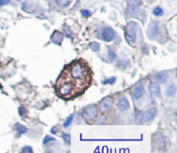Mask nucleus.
I'll return each instance as SVG.
<instances>
[{"mask_svg": "<svg viewBox=\"0 0 177 153\" xmlns=\"http://www.w3.org/2000/svg\"><path fill=\"white\" fill-rule=\"evenodd\" d=\"M91 81L90 72L86 64L81 60L70 64L60 76L56 89L60 96L69 99L73 96L81 94Z\"/></svg>", "mask_w": 177, "mask_h": 153, "instance_id": "obj_1", "label": "nucleus"}, {"mask_svg": "<svg viewBox=\"0 0 177 153\" xmlns=\"http://www.w3.org/2000/svg\"><path fill=\"white\" fill-rule=\"evenodd\" d=\"M136 33H137V23L134 22H130L126 27V34L125 38L128 42H133L136 40Z\"/></svg>", "mask_w": 177, "mask_h": 153, "instance_id": "obj_2", "label": "nucleus"}, {"mask_svg": "<svg viewBox=\"0 0 177 153\" xmlns=\"http://www.w3.org/2000/svg\"><path fill=\"white\" fill-rule=\"evenodd\" d=\"M98 114V109L95 105H89L83 110L82 115L86 121H91L94 119Z\"/></svg>", "mask_w": 177, "mask_h": 153, "instance_id": "obj_3", "label": "nucleus"}, {"mask_svg": "<svg viewBox=\"0 0 177 153\" xmlns=\"http://www.w3.org/2000/svg\"><path fill=\"white\" fill-rule=\"evenodd\" d=\"M156 115H157V109L151 108V109H148L147 111H145L144 113L141 121H143L144 123H149L156 117Z\"/></svg>", "mask_w": 177, "mask_h": 153, "instance_id": "obj_4", "label": "nucleus"}, {"mask_svg": "<svg viewBox=\"0 0 177 153\" xmlns=\"http://www.w3.org/2000/svg\"><path fill=\"white\" fill-rule=\"evenodd\" d=\"M113 98L111 96H106L105 97L101 102H100V109L102 111H108L112 109L113 106Z\"/></svg>", "mask_w": 177, "mask_h": 153, "instance_id": "obj_5", "label": "nucleus"}, {"mask_svg": "<svg viewBox=\"0 0 177 153\" xmlns=\"http://www.w3.org/2000/svg\"><path fill=\"white\" fill-rule=\"evenodd\" d=\"M115 36V32L114 30L112 29V28L110 27H106L103 29V32H102V38L105 41H110L112 40L114 38Z\"/></svg>", "mask_w": 177, "mask_h": 153, "instance_id": "obj_6", "label": "nucleus"}, {"mask_svg": "<svg viewBox=\"0 0 177 153\" xmlns=\"http://www.w3.org/2000/svg\"><path fill=\"white\" fill-rule=\"evenodd\" d=\"M158 33V23L157 22H151V25L148 28V36L151 39H155Z\"/></svg>", "mask_w": 177, "mask_h": 153, "instance_id": "obj_7", "label": "nucleus"}, {"mask_svg": "<svg viewBox=\"0 0 177 153\" xmlns=\"http://www.w3.org/2000/svg\"><path fill=\"white\" fill-rule=\"evenodd\" d=\"M144 86H143V85H138V86H136L134 89H132L131 94H132V96H133L134 99L138 100V99H140V98L143 96V95H144Z\"/></svg>", "mask_w": 177, "mask_h": 153, "instance_id": "obj_8", "label": "nucleus"}, {"mask_svg": "<svg viewBox=\"0 0 177 153\" xmlns=\"http://www.w3.org/2000/svg\"><path fill=\"white\" fill-rule=\"evenodd\" d=\"M149 89L150 92L151 93V95L156 97H160L161 96V91H160V87L159 84L157 82H153L150 84L149 86Z\"/></svg>", "mask_w": 177, "mask_h": 153, "instance_id": "obj_9", "label": "nucleus"}, {"mask_svg": "<svg viewBox=\"0 0 177 153\" xmlns=\"http://www.w3.org/2000/svg\"><path fill=\"white\" fill-rule=\"evenodd\" d=\"M118 107L120 111H125L130 108L129 102H128V100L125 96H122V97L119 98L118 102Z\"/></svg>", "mask_w": 177, "mask_h": 153, "instance_id": "obj_10", "label": "nucleus"}, {"mask_svg": "<svg viewBox=\"0 0 177 153\" xmlns=\"http://www.w3.org/2000/svg\"><path fill=\"white\" fill-rule=\"evenodd\" d=\"M62 40H63V35L61 33L58 32V31H54L51 35V40L54 44L60 45L62 42Z\"/></svg>", "mask_w": 177, "mask_h": 153, "instance_id": "obj_11", "label": "nucleus"}, {"mask_svg": "<svg viewBox=\"0 0 177 153\" xmlns=\"http://www.w3.org/2000/svg\"><path fill=\"white\" fill-rule=\"evenodd\" d=\"M140 2H141V0H128L130 12H133L138 9V7L140 4Z\"/></svg>", "mask_w": 177, "mask_h": 153, "instance_id": "obj_12", "label": "nucleus"}, {"mask_svg": "<svg viewBox=\"0 0 177 153\" xmlns=\"http://www.w3.org/2000/svg\"><path fill=\"white\" fill-rule=\"evenodd\" d=\"M175 92H176V87H175V84H169L168 87H167V89L165 90V94H166V96H169V97H170V96H174L175 95Z\"/></svg>", "mask_w": 177, "mask_h": 153, "instance_id": "obj_13", "label": "nucleus"}, {"mask_svg": "<svg viewBox=\"0 0 177 153\" xmlns=\"http://www.w3.org/2000/svg\"><path fill=\"white\" fill-rule=\"evenodd\" d=\"M156 77H157V79L160 83H164L166 81H167V80H168V77H169V76H168V74H167L166 72H160V73L157 74Z\"/></svg>", "mask_w": 177, "mask_h": 153, "instance_id": "obj_14", "label": "nucleus"}, {"mask_svg": "<svg viewBox=\"0 0 177 153\" xmlns=\"http://www.w3.org/2000/svg\"><path fill=\"white\" fill-rule=\"evenodd\" d=\"M15 129H16V131L19 134H23L27 132L26 127H24L23 125L19 124V123L15 124Z\"/></svg>", "mask_w": 177, "mask_h": 153, "instance_id": "obj_15", "label": "nucleus"}, {"mask_svg": "<svg viewBox=\"0 0 177 153\" xmlns=\"http://www.w3.org/2000/svg\"><path fill=\"white\" fill-rule=\"evenodd\" d=\"M57 4L61 7H67L72 2V0H56Z\"/></svg>", "mask_w": 177, "mask_h": 153, "instance_id": "obj_16", "label": "nucleus"}, {"mask_svg": "<svg viewBox=\"0 0 177 153\" xmlns=\"http://www.w3.org/2000/svg\"><path fill=\"white\" fill-rule=\"evenodd\" d=\"M163 14V10H162V8H160L159 6L156 7L153 10V15L156 16H161Z\"/></svg>", "mask_w": 177, "mask_h": 153, "instance_id": "obj_17", "label": "nucleus"}, {"mask_svg": "<svg viewBox=\"0 0 177 153\" xmlns=\"http://www.w3.org/2000/svg\"><path fill=\"white\" fill-rule=\"evenodd\" d=\"M90 46H91V49H92L93 52H98L99 49H100V46L98 44V42L96 41H93L90 44Z\"/></svg>", "mask_w": 177, "mask_h": 153, "instance_id": "obj_18", "label": "nucleus"}, {"mask_svg": "<svg viewBox=\"0 0 177 153\" xmlns=\"http://www.w3.org/2000/svg\"><path fill=\"white\" fill-rule=\"evenodd\" d=\"M73 115H70L67 119H66L65 122L63 123V127L64 128H66V127H68L70 124H71V122H72L73 121Z\"/></svg>", "mask_w": 177, "mask_h": 153, "instance_id": "obj_19", "label": "nucleus"}, {"mask_svg": "<svg viewBox=\"0 0 177 153\" xmlns=\"http://www.w3.org/2000/svg\"><path fill=\"white\" fill-rule=\"evenodd\" d=\"M63 30H64V32H65V34L67 37H71V35H72V31L70 30V28H69L68 26H64V27H63Z\"/></svg>", "mask_w": 177, "mask_h": 153, "instance_id": "obj_20", "label": "nucleus"}, {"mask_svg": "<svg viewBox=\"0 0 177 153\" xmlns=\"http://www.w3.org/2000/svg\"><path fill=\"white\" fill-rule=\"evenodd\" d=\"M62 138L64 139V140H65L66 143H67L68 145L71 144V137H70L69 134H63V135H62Z\"/></svg>", "mask_w": 177, "mask_h": 153, "instance_id": "obj_21", "label": "nucleus"}, {"mask_svg": "<svg viewBox=\"0 0 177 153\" xmlns=\"http://www.w3.org/2000/svg\"><path fill=\"white\" fill-rule=\"evenodd\" d=\"M105 121V116L104 115H101V116H99L98 119L96 120V123L97 124H101V123H104Z\"/></svg>", "mask_w": 177, "mask_h": 153, "instance_id": "obj_22", "label": "nucleus"}, {"mask_svg": "<svg viewBox=\"0 0 177 153\" xmlns=\"http://www.w3.org/2000/svg\"><path fill=\"white\" fill-rule=\"evenodd\" d=\"M80 13H81V15H82L84 17H89V16H91L90 11H88V10H82L80 11Z\"/></svg>", "mask_w": 177, "mask_h": 153, "instance_id": "obj_23", "label": "nucleus"}, {"mask_svg": "<svg viewBox=\"0 0 177 153\" xmlns=\"http://www.w3.org/2000/svg\"><path fill=\"white\" fill-rule=\"evenodd\" d=\"M22 152H28V153H32L33 150L31 147L30 146H25L22 149Z\"/></svg>", "mask_w": 177, "mask_h": 153, "instance_id": "obj_24", "label": "nucleus"}, {"mask_svg": "<svg viewBox=\"0 0 177 153\" xmlns=\"http://www.w3.org/2000/svg\"><path fill=\"white\" fill-rule=\"evenodd\" d=\"M48 141H54V139L49 137V136H46L45 139H44V140H43V143H44V144H47V143H48Z\"/></svg>", "mask_w": 177, "mask_h": 153, "instance_id": "obj_25", "label": "nucleus"}, {"mask_svg": "<svg viewBox=\"0 0 177 153\" xmlns=\"http://www.w3.org/2000/svg\"><path fill=\"white\" fill-rule=\"evenodd\" d=\"M19 114L21 116H26V110L23 109V108H20L19 109Z\"/></svg>", "mask_w": 177, "mask_h": 153, "instance_id": "obj_26", "label": "nucleus"}, {"mask_svg": "<svg viewBox=\"0 0 177 153\" xmlns=\"http://www.w3.org/2000/svg\"><path fill=\"white\" fill-rule=\"evenodd\" d=\"M10 3H11L10 0H0V6L5 5V4H10Z\"/></svg>", "mask_w": 177, "mask_h": 153, "instance_id": "obj_27", "label": "nucleus"}, {"mask_svg": "<svg viewBox=\"0 0 177 153\" xmlns=\"http://www.w3.org/2000/svg\"><path fill=\"white\" fill-rule=\"evenodd\" d=\"M115 78L114 77H112V78H111V79H109V80H106L105 82H104V83H113L114 82H115Z\"/></svg>", "mask_w": 177, "mask_h": 153, "instance_id": "obj_28", "label": "nucleus"}, {"mask_svg": "<svg viewBox=\"0 0 177 153\" xmlns=\"http://www.w3.org/2000/svg\"><path fill=\"white\" fill-rule=\"evenodd\" d=\"M109 56H110L112 60H113V59L115 58V57H116V56H115V53H113L112 52H109Z\"/></svg>", "mask_w": 177, "mask_h": 153, "instance_id": "obj_29", "label": "nucleus"}, {"mask_svg": "<svg viewBox=\"0 0 177 153\" xmlns=\"http://www.w3.org/2000/svg\"><path fill=\"white\" fill-rule=\"evenodd\" d=\"M17 1H18V0H17Z\"/></svg>", "mask_w": 177, "mask_h": 153, "instance_id": "obj_30", "label": "nucleus"}]
</instances>
